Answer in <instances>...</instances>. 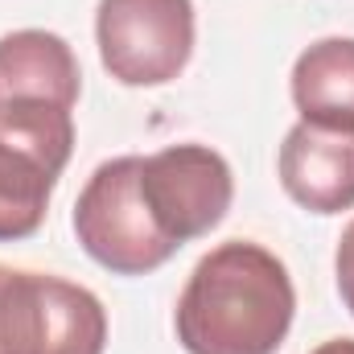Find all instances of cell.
Returning <instances> with one entry per match:
<instances>
[{
    "mask_svg": "<svg viewBox=\"0 0 354 354\" xmlns=\"http://www.w3.org/2000/svg\"><path fill=\"white\" fill-rule=\"evenodd\" d=\"M309 354H354V338H330V342H322Z\"/></svg>",
    "mask_w": 354,
    "mask_h": 354,
    "instance_id": "cell-11",
    "label": "cell"
},
{
    "mask_svg": "<svg viewBox=\"0 0 354 354\" xmlns=\"http://www.w3.org/2000/svg\"><path fill=\"white\" fill-rule=\"evenodd\" d=\"M75 153V115L37 99L0 103V243L37 235Z\"/></svg>",
    "mask_w": 354,
    "mask_h": 354,
    "instance_id": "cell-2",
    "label": "cell"
},
{
    "mask_svg": "<svg viewBox=\"0 0 354 354\" xmlns=\"http://www.w3.org/2000/svg\"><path fill=\"white\" fill-rule=\"evenodd\" d=\"M297 313V288L280 256L252 239L210 248L177 297L185 354H276Z\"/></svg>",
    "mask_w": 354,
    "mask_h": 354,
    "instance_id": "cell-1",
    "label": "cell"
},
{
    "mask_svg": "<svg viewBox=\"0 0 354 354\" xmlns=\"http://www.w3.org/2000/svg\"><path fill=\"white\" fill-rule=\"evenodd\" d=\"M276 174L284 194L309 214L354 210V132L292 124L280 145Z\"/></svg>",
    "mask_w": 354,
    "mask_h": 354,
    "instance_id": "cell-7",
    "label": "cell"
},
{
    "mask_svg": "<svg viewBox=\"0 0 354 354\" xmlns=\"http://www.w3.org/2000/svg\"><path fill=\"white\" fill-rule=\"evenodd\" d=\"M0 103H4V95H0Z\"/></svg>",
    "mask_w": 354,
    "mask_h": 354,
    "instance_id": "cell-12",
    "label": "cell"
},
{
    "mask_svg": "<svg viewBox=\"0 0 354 354\" xmlns=\"http://www.w3.org/2000/svg\"><path fill=\"white\" fill-rule=\"evenodd\" d=\"M288 91L301 124L354 132V37H322L301 50L288 75Z\"/></svg>",
    "mask_w": 354,
    "mask_h": 354,
    "instance_id": "cell-9",
    "label": "cell"
},
{
    "mask_svg": "<svg viewBox=\"0 0 354 354\" xmlns=\"http://www.w3.org/2000/svg\"><path fill=\"white\" fill-rule=\"evenodd\" d=\"M103 301L62 276L0 264V354H103Z\"/></svg>",
    "mask_w": 354,
    "mask_h": 354,
    "instance_id": "cell-3",
    "label": "cell"
},
{
    "mask_svg": "<svg viewBox=\"0 0 354 354\" xmlns=\"http://www.w3.org/2000/svg\"><path fill=\"white\" fill-rule=\"evenodd\" d=\"M140 189L165 239L185 248L227 218L235 177L210 145H169L153 157H140Z\"/></svg>",
    "mask_w": 354,
    "mask_h": 354,
    "instance_id": "cell-6",
    "label": "cell"
},
{
    "mask_svg": "<svg viewBox=\"0 0 354 354\" xmlns=\"http://www.w3.org/2000/svg\"><path fill=\"white\" fill-rule=\"evenodd\" d=\"M334 276H338L342 305L351 309V317H354V218L342 227V239H338V252H334Z\"/></svg>",
    "mask_w": 354,
    "mask_h": 354,
    "instance_id": "cell-10",
    "label": "cell"
},
{
    "mask_svg": "<svg viewBox=\"0 0 354 354\" xmlns=\"http://www.w3.org/2000/svg\"><path fill=\"white\" fill-rule=\"evenodd\" d=\"M83 91V71L66 37L50 29H12L0 37V95L37 99L75 111Z\"/></svg>",
    "mask_w": 354,
    "mask_h": 354,
    "instance_id": "cell-8",
    "label": "cell"
},
{
    "mask_svg": "<svg viewBox=\"0 0 354 354\" xmlns=\"http://www.w3.org/2000/svg\"><path fill=\"white\" fill-rule=\"evenodd\" d=\"M75 235L91 260L115 276H149L177 256V243L165 239L145 202L140 157H111L87 177L75 202Z\"/></svg>",
    "mask_w": 354,
    "mask_h": 354,
    "instance_id": "cell-4",
    "label": "cell"
},
{
    "mask_svg": "<svg viewBox=\"0 0 354 354\" xmlns=\"http://www.w3.org/2000/svg\"><path fill=\"white\" fill-rule=\"evenodd\" d=\"M194 0H99L95 46L103 71L124 87L174 83L194 58Z\"/></svg>",
    "mask_w": 354,
    "mask_h": 354,
    "instance_id": "cell-5",
    "label": "cell"
}]
</instances>
